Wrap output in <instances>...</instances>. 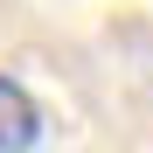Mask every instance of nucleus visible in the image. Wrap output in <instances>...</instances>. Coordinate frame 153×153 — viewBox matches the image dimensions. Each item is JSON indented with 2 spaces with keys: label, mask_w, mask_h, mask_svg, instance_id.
Instances as JSON below:
<instances>
[{
  "label": "nucleus",
  "mask_w": 153,
  "mask_h": 153,
  "mask_svg": "<svg viewBox=\"0 0 153 153\" xmlns=\"http://www.w3.org/2000/svg\"><path fill=\"white\" fill-rule=\"evenodd\" d=\"M35 139H42V105L14 76H0V153H28Z\"/></svg>",
  "instance_id": "f257e3e1"
}]
</instances>
